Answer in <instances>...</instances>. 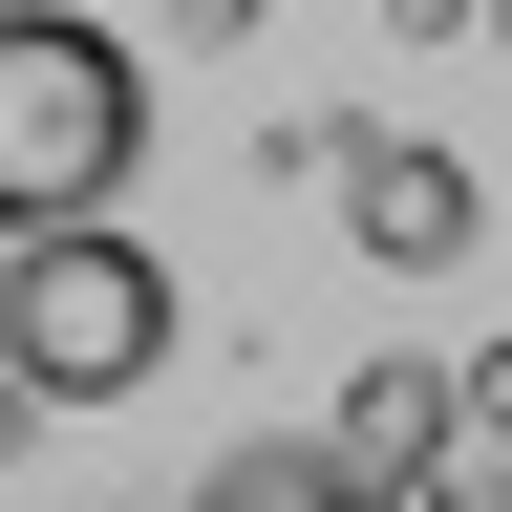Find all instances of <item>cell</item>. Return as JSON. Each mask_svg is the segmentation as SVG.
<instances>
[{"mask_svg":"<svg viewBox=\"0 0 512 512\" xmlns=\"http://www.w3.org/2000/svg\"><path fill=\"white\" fill-rule=\"evenodd\" d=\"M150 171V64L128 22H64V0H0V256L107 235V192Z\"/></svg>","mask_w":512,"mask_h":512,"instance_id":"cell-1","label":"cell"},{"mask_svg":"<svg viewBox=\"0 0 512 512\" xmlns=\"http://www.w3.org/2000/svg\"><path fill=\"white\" fill-rule=\"evenodd\" d=\"M150 363H171V256L128 235V214L0 256V384H22V406H128Z\"/></svg>","mask_w":512,"mask_h":512,"instance_id":"cell-2","label":"cell"},{"mask_svg":"<svg viewBox=\"0 0 512 512\" xmlns=\"http://www.w3.org/2000/svg\"><path fill=\"white\" fill-rule=\"evenodd\" d=\"M342 235L384 256V278H448V256L491 235V192H470V150H427V128H363L342 150Z\"/></svg>","mask_w":512,"mask_h":512,"instance_id":"cell-3","label":"cell"},{"mask_svg":"<svg viewBox=\"0 0 512 512\" xmlns=\"http://www.w3.org/2000/svg\"><path fill=\"white\" fill-rule=\"evenodd\" d=\"M320 470H342L363 512H384V491H427V470H448V363H363V384H342V427H320Z\"/></svg>","mask_w":512,"mask_h":512,"instance_id":"cell-4","label":"cell"},{"mask_svg":"<svg viewBox=\"0 0 512 512\" xmlns=\"http://www.w3.org/2000/svg\"><path fill=\"white\" fill-rule=\"evenodd\" d=\"M192 512H363V491L320 470V448H214V470H192Z\"/></svg>","mask_w":512,"mask_h":512,"instance_id":"cell-5","label":"cell"},{"mask_svg":"<svg viewBox=\"0 0 512 512\" xmlns=\"http://www.w3.org/2000/svg\"><path fill=\"white\" fill-rule=\"evenodd\" d=\"M448 427H491V448H512V342H470V363H448Z\"/></svg>","mask_w":512,"mask_h":512,"instance_id":"cell-6","label":"cell"},{"mask_svg":"<svg viewBox=\"0 0 512 512\" xmlns=\"http://www.w3.org/2000/svg\"><path fill=\"white\" fill-rule=\"evenodd\" d=\"M491 43H512V22H491Z\"/></svg>","mask_w":512,"mask_h":512,"instance_id":"cell-7","label":"cell"}]
</instances>
